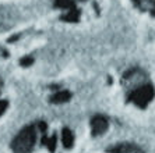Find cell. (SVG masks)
I'll list each match as a JSON object with an SVG mask.
<instances>
[{
  "instance_id": "obj_2",
  "label": "cell",
  "mask_w": 155,
  "mask_h": 153,
  "mask_svg": "<svg viewBox=\"0 0 155 153\" xmlns=\"http://www.w3.org/2000/svg\"><path fill=\"white\" fill-rule=\"evenodd\" d=\"M152 96H154V89H152V86L147 85V84H145V85L143 84V85H140L138 88H136L133 91V93H131V100L137 104H145L152 99Z\"/></svg>"
},
{
  "instance_id": "obj_1",
  "label": "cell",
  "mask_w": 155,
  "mask_h": 153,
  "mask_svg": "<svg viewBox=\"0 0 155 153\" xmlns=\"http://www.w3.org/2000/svg\"><path fill=\"white\" fill-rule=\"evenodd\" d=\"M36 139V131L35 127H27L24 128L20 134L17 135V138L13 142V150L15 153H29L34 148Z\"/></svg>"
},
{
  "instance_id": "obj_8",
  "label": "cell",
  "mask_w": 155,
  "mask_h": 153,
  "mask_svg": "<svg viewBox=\"0 0 155 153\" xmlns=\"http://www.w3.org/2000/svg\"><path fill=\"white\" fill-rule=\"evenodd\" d=\"M6 106H7V104H6V102H0V114L6 110Z\"/></svg>"
},
{
  "instance_id": "obj_4",
  "label": "cell",
  "mask_w": 155,
  "mask_h": 153,
  "mask_svg": "<svg viewBox=\"0 0 155 153\" xmlns=\"http://www.w3.org/2000/svg\"><path fill=\"white\" fill-rule=\"evenodd\" d=\"M108 153H143V150L131 143H122V145L113 146L112 149L108 150Z\"/></svg>"
},
{
  "instance_id": "obj_7",
  "label": "cell",
  "mask_w": 155,
  "mask_h": 153,
  "mask_svg": "<svg viewBox=\"0 0 155 153\" xmlns=\"http://www.w3.org/2000/svg\"><path fill=\"white\" fill-rule=\"evenodd\" d=\"M137 2L141 4H144V6H147V7L155 8V0H137Z\"/></svg>"
},
{
  "instance_id": "obj_5",
  "label": "cell",
  "mask_w": 155,
  "mask_h": 153,
  "mask_svg": "<svg viewBox=\"0 0 155 153\" xmlns=\"http://www.w3.org/2000/svg\"><path fill=\"white\" fill-rule=\"evenodd\" d=\"M63 143H64V146H71L73 143V134L69 129L63 131Z\"/></svg>"
},
{
  "instance_id": "obj_6",
  "label": "cell",
  "mask_w": 155,
  "mask_h": 153,
  "mask_svg": "<svg viewBox=\"0 0 155 153\" xmlns=\"http://www.w3.org/2000/svg\"><path fill=\"white\" fill-rule=\"evenodd\" d=\"M70 97V95L67 92H59L58 95L53 96V100L54 102H66V100Z\"/></svg>"
},
{
  "instance_id": "obj_3",
  "label": "cell",
  "mask_w": 155,
  "mask_h": 153,
  "mask_svg": "<svg viewBox=\"0 0 155 153\" xmlns=\"http://www.w3.org/2000/svg\"><path fill=\"white\" fill-rule=\"evenodd\" d=\"M91 127H92L94 135H101V134H104V132L106 131V128H108V121H106L105 117H102V116H98V117H95L94 120H92Z\"/></svg>"
}]
</instances>
